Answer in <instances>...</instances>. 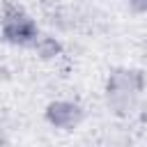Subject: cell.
<instances>
[{"instance_id": "obj_1", "label": "cell", "mask_w": 147, "mask_h": 147, "mask_svg": "<svg viewBox=\"0 0 147 147\" xmlns=\"http://www.w3.org/2000/svg\"><path fill=\"white\" fill-rule=\"evenodd\" d=\"M0 34L7 44L32 46L34 39L39 37V28L23 7L14 2H5L0 9Z\"/></svg>"}, {"instance_id": "obj_2", "label": "cell", "mask_w": 147, "mask_h": 147, "mask_svg": "<svg viewBox=\"0 0 147 147\" xmlns=\"http://www.w3.org/2000/svg\"><path fill=\"white\" fill-rule=\"evenodd\" d=\"M142 90V74L140 71H129V69H117L110 74L106 92H108V101L115 108H126L138 92Z\"/></svg>"}, {"instance_id": "obj_3", "label": "cell", "mask_w": 147, "mask_h": 147, "mask_svg": "<svg viewBox=\"0 0 147 147\" xmlns=\"http://www.w3.org/2000/svg\"><path fill=\"white\" fill-rule=\"evenodd\" d=\"M83 108L80 103L76 101H69V99H57V101H51L44 110V117L46 122L53 126V129H62V131H71L76 129L80 122H83Z\"/></svg>"}, {"instance_id": "obj_4", "label": "cell", "mask_w": 147, "mask_h": 147, "mask_svg": "<svg viewBox=\"0 0 147 147\" xmlns=\"http://www.w3.org/2000/svg\"><path fill=\"white\" fill-rule=\"evenodd\" d=\"M32 48H34V53H37L41 60H53V57L62 55V44H60V39H55V37H51V34H39V37L34 39Z\"/></svg>"}, {"instance_id": "obj_5", "label": "cell", "mask_w": 147, "mask_h": 147, "mask_svg": "<svg viewBox=\"0 0 147 147\" xmlns=\"http://www.w3.org/2000/svg\"><path fill=\"white\" fill-rule=\"evenodd\" d=\"M131 7L136 9V11H147V0H131Z\"/></svg>"}]
</instances>
